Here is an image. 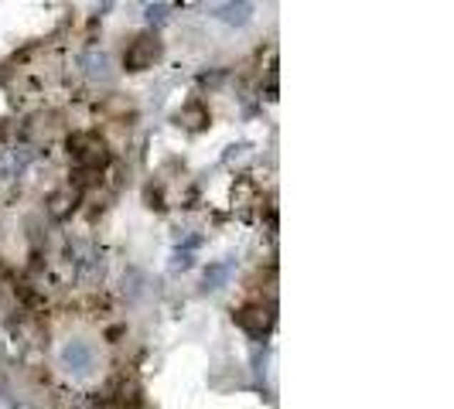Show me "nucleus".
Here are the masks:
<instances>
[{
  "label": "nucleus",
  "instance_id": "obj_1",
  "mask_svg": "<svg viewBox=\"0 0 454 409\" xmlns=\"http://www.w3.org/2000/svg\"><path fill=\"white\" fill-rule=\"evenodd\" d=\"M69 147H72V160L82 171H99V167L110 164V150H106V143L99 140L96 133H76L69 140Z\"/></svg>",
  "mask_w": 454,
  "mask_h": 409
},
{
  "label": "nucleus",
  "instance_id": "obj_2",
  "mask_svg": "<svg viewBox=\"0 0 454 409\" xmlns=\"http://www.w3.org/2000/svg\"><path fill=\"white\" fill-rule=\"evenodd\" d=\"M161 58V38L157 34H137L123 55L126 72H143V68H154V62Z\"/></svg>",
  "mask_w": 454,
  "mask_h": 409
},
{
  "label": "nucleus",
  "instance_id": "obj_3",
  "mask_svg": "<svg viewBox=\"0 0 454 409\" xmlns=\"http://www.w3.org/2000/svg\"><path fill=\"white\" fill-rule=\"evenodd\" d=\"M62 362L69 372L86 376V372H93V348L86 345V341H69V345L62 348Z\"/></svg>",
  "mask_w": 454,
  "mask_h": 409
},
{
  "label": "nucleus",
  "instance_id": "obj_4",
  "mask_svg": "<svg viewBox=\"0 0 454 409\" xmlns=\"http://www.w3.org/2000/svg\"><path fill=\"white\" fill-rule=\"evenodd\" d=\"M236 324L246 331V334L260 338V334H266V331L273 328V314H270L266 307H243V311L236 314Z\"/></svg>",
  "mask_w": 454,
  "mask_h": 409
},
{
  "label": "nucleus",
  "instance_id": "obj_5",
  "mask_svg": "<svg viewBox=\"0 0 454 409\" xmlns=\"http://www.w3.org/2000/svg\"><path fill=\"white\" fill-rule=\"evenodd\" d=\"M233 269H236L233 256H226V259H219V263H212V266L205 269V290H222V286L229 284Z\"/></svg>",
  "mask_w": 454,
  "mask_h": 409
},
{
  "label": "nucleus",
  "instance_id": "obj_6",
  "mask_svg": "<svg viewBox=\"0 0 454 409\" xmlns=\"http://www.w3.org/2000/svg\"><path fill=\"white\" fill-rule=\"evenodd\" d=\"M212 17H219L226 24H246L253 17V4H219V7H212Z\"/></svg>",
  "mask_w": 454,
  "mask_h": 409
},
{
  "label": "nucleus",
  "instance_id": "obj_7",
  "mask_svg": "<svg viewBox=\"0 0 454 409\" xmlns=\"http://www.w3.org/2000/svg\"><path fill=\"white\" fill-rule=\"evenodd\" d=\"M178 123L188 126V130H202V126L208 123V110H205L198 99H191L188 106H181V113H178Z\"/></svg>",
  "mask_w": 454,
  "mask_h": 409
},
{
  "label": "nucleus",
  "instance_id": "obj_8",
  "mask_svg": "<svg viewBox=\"0 0 454 409\" xmlns=\"http://www.w3.org/2000/svg\"><path fill=\"white\" fill-rule=\"evenodd\" d=\"M76 191L72 188H62V191H55L51 198H48V212H51V219H65L72 208H76Z\"/></svg>",
  "mask_w": 454,
  "mask_h": 409
},
{
  "label": "nucleus",
  "instance_id": "obj_9",
  "mask_svg": "<svg viewBox=\"0 0 454 409\" xmlns=\"http://www.w3.org/2000/svg\"><path fill=\"white\" fill-rule=\"evenodd\" d=\"M82 65H86V72H89V76H106V68H110V58H106L103 51H86Z\"/></svg>",
  "mask_w": 454,
  "mask_h": 409
},
{
  "label": "nucleus",
  "instance_id": "obj_10",
  "mask_svg": "<svg viewBox=\"0 0 454 409\" xmlns=\"http://www.w3.org/2000/svg\"><path fill=\"white\" fill-rule=\"evenodd\" d=\"M143 14H147L151 24H164L168 14H171V4H147V11H143Z\"/></svg>",
  "mask_w": 454,
  "mask_h": 409
},
{
  "label": "nucleus",
  "instance_id": "obj_11",
  "mask_svg": "<svg viewBox=\"0 0 454 409\" xmlns=\"http://www.w3.org/2000/svg\"><path fill=\"white\" fill-rule=\"evenodd\" d=\"M191 263H195V256H191V252L174 249V256H171V269H174V273H185V269H191Z\"/></svg>",
  "mask_w": 454,
  "mask_h": 409
}]
</instances>
